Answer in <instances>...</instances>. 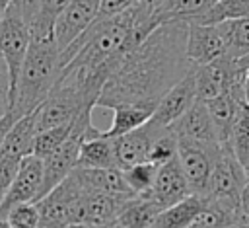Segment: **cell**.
<instances>
[{
	"label": "cell",
	"mask_w": 249,
	"mask_h": 228,
	"mask_svg": "<svg viewBox=\"0 0 249 228\" xmlns=\"http://www.w3.org/2000/svg\"><path fill=\"white\" fill-rule=\"evenodd\" d=\"M185 45V21L158 25L134 51L121 58L103 84L95 107L146 105L156 109L158 101L195 68L187 58Z\"/></svg>",
	"instance_id": "6da1fadb"
},
{
	"label": "cell",
	"mask_w": 249,
	"mask_h": 228,
	"mask_svg": "<svg viewBox=\"0 0 249 228\" xmlns=\"http://www.w3.org/2000/svg\"><path fill=\"white\" fill-rule=\"evenodd\" d=\"M60 70V51L54 33L31 35V43L14 90L12 107L21 117L33 113L51 94Z\"/></svg>",
	"instance_id": "7a4b0ae2"
},
{
	"label": "cell",
	"mask_w": 249,
	"mask_h": 228,
	"mask_svg": "<svg viewBox=\"0 0 249 228\" xmlns=\"http://www.w3.org/2000/svg\"><path fill=\"white\" fill-rule=\"evenodd\" d=\"M245 183V168L237 162L230 148H220L212 166L206 197L239 218V197Z\"/></svg>",
	"instance_id": "3957f363"
},
{
	"label": "cell",
	"mask_w": 249,
	"mask_h": 228,
	"mask_svg": "<svg viewBox=\"0 0 249 228\" xmlns=\"http://www.w3.org/2000/svg\"><path fill=\"white\" fill-rule=\"evenodd\" d=\"M84 195V187L70 173L64 181H60L54 189H51L45 197H41L35 205L39 210V226L45 228H66L70 224H78V205Z\"/></svg>",
	"instance_id": "277c9868"
},
{
	"label": "cell",
	"mask_w": 249,
	"mask_h": 228,
	"mask_svg": "<svg viewBox=\"0 0 249 228\" xmlns=\"http://www.w3.org/2000/svg\"><path fill=\"white\" fill-rule=\"evenodd\" d=\"M29 43H31L29 23L10 4L4 18L0 19V55L6 62L8 76H10V99H12V103H14V90L18 84V76H19L21 64L25 60Z\"/></svg>",
	"instance_id": "5b68a950"
},
{
	"label": "cell",
	"mask_w": 249,
	"mask_h": 228,
	"mask_svg": "<svg viewBox=\"0 0 249 228\" xmlns=\"http://www.w3.org/2000/svg\"><path fill=\"white\" fill-rule=\"evenodd\" d=\"M218 152H220V146H206V144L177 138V160L187 179L191 195L206 197L212 166Z\"/></svg>",
	"instance_id": "8992f818"
},
{
	"label": "cell",
	"mask_w": 249,
	"mask_h": 228,
	"mask_svg": "<svg viewBox=\"0 0 249 228\" xmlns=\"http://www.w3.org/2000/svg\"><path fill=\"white\" fill-rule=\"evenodd\" d=\"M41 185H43V160L35 156H25L0 203V218H4L6 212L16 205L37 203L41 197Z\"/></svg>",
	"instance_id": "52a82bcc"
},
{
	"label": "cell",
	"mask_w": 249,
	"mask_h": 228,
	"mask_svg": "<svg viewBox=\"0 0 249 228\" xmlns=\"http://www.w3.org/2000/svg\"><path fill=\"white\" fill-rule=\"evenodd\" d=\"M187 58L193 66H204L226 55V33L222 23H187Z\"/></svg>",
	"instance_id": "ba28073f"
},
{
	"label": "cell",
	"mask_w": 249,
	"mask_h": 228,
	"mask_svg": "<svg viewBox=\"0 0 249 228\" xmlns=\"http://www.w3.org/2000/svg\"><path fill=\"white\" fill-rule=\"evenodd\" d=\"M195 90L196 99L208 101L222 94H226L235 82L243 80V72L235 68V62H231L228 57H220L214 62H208L204 66H195Z\"/></svg>",
	"instance_id": "9c48e42d"
},
{
	"label": "cell",
	"mask_w": 249,
	"mask_h": 228,
	"mask_svg": "<svg viewBox=\"0 0 249 228\" xmlns=\"http://www.w3.org/2000/svg\"><path fill=\"white\" fill-rule=\"evenodd\" d=\"M99 6L101 0H70L54 21V39L60 53L97 19Z\"/></svg>",
	"instance_id": "30bf717a"
},
{
	"label": "cell",
	"mask_w": 249,
	"mask_h": 228,
	"mask_svg": "<svg viewBox=\"0 0 249 228\" xmlns=\"http://www.w3.org/2000/svg\"><path fill=\"white\" fill-rule=\"evenodd\" d=\"M195 70V68H193ZM193 70L189 76H185L177 86H173L156 105L152 117L148 123L156 129H167L173 125L195 101H196V90H195V76Z\"/></svg>",
	"instance_id": "8fae6325"
},
{
	"label": "cell",
	"mask_w": 249,
	"mask_h": 228,
	"mask_svg": "<svg viewBox=\"0 0 249 228\" xmlns=\"http://www.w3.org/2000/svg\"><path fill=\"white\" fill-rule=\"evenodd\" d=\"M167 131L179 140H191L206 146H220L214 134V127L206 103L200 99H196L173 125H169Z\"/></svg>",
	"instance_id": "7c38bea8"
},
{
	"label": "cell",
	"mask_w": 249,
	"mask_h": 228,
	"mask_svg": "<svg viewBox=\"0 0 249 228\" xmlns=\"http://www.w3.org/2000/svg\"><path fill=\"white\" fill-rule=\"evenodd\" d=\"M165 129H156L150 123L142 125L140 129L123 134L119 138H113V146H115V158H117V168L119 170H128L136 164L146 162L148 152L152 142L163 133Z\"/></svg>",
	"instance_id": "4fadbf2b"
},
{
	"label": "cell",
	"mask_w": 249,
	"mask_h": 228,
	"mask_svg": "<svg viewBox=\"0 0 249 228\" xmlns=\"http://www.w3.org/2000/svg\"><path fill=\"white\" fill-rule=\"evenodd\" d=\"M189 195H191V191H189L187 179L183 175V170H181L177 158H173L171 162L158 168L154 185L148 193V197L156 205H160L161 209H167V207L177 205L179 201L187 199Z\"/></svg>",
	"instance_id": "5bb4252c"
},
{
	"label": "cell",
	"mask_w": 249,
	"mask_h": 228,
	"mask_svg": "<svg viewBox=\"0 0 249 228\" xmlns=\"http://www.w3.org/2000/svg\"><path fill=\"white\" fill-rule=\"evenodd\" d=\"M130 197H115V195H105V193H95V191H84L80 205H78V224L86 226H95V224H105L117 218L123 203Z\"/></svg>",
	"instance_id": "9a60e30c"
},
{
	"label": "cell",
	"mask_w": 249,
	"mask_h": 228,
	"mask_svg": "<svg viewBox=\"0 0 249 228\" xmlns=\"http://www.w3.org/2000/svg\"><path fill=\"white\" fill-rule=\"evenodd\" d=\"M84 191H95L115 197H134L124 181L123 170L119 168H107V170H82L76 168L72 171Z\"/></svg>",
	"instance_id": "2e32d148"
},
{
	"label": "cell",
	"mask_w": 249,
	"mask_h": 228,
	"mask_svg": "<svg viewBox=\"0 0 249 228\" xmlns=\"http://www.w3.org/2000/svg\"><path fill=\"white\" fill-rule=\"evenodd\" d=\"M35 134H37V117L33 111L29 115L19 117L12 125V129L8 131V134L4 138L0 154L6 158L21 162L25 156H31V144H33Z\"/></svg>",
	"instance_id": "e0dca14e"
},
{
	"label": "cell",
	"mask_w": 249,
	"mask_h": 228,
	"mask_svg": "<svg viewBox=\"0 0 249 228\" xmlns=\"http://www.w3.org/2000/svg\"><path fill=\"white\" fill-rule=\"evenodd\" d=\"M161 210L163 209L156 205L148 195H134L123 203L115 220L121 228H152Z\"/></svg>",
	"instance_id": "ac0fdd59"
},
{
	"label": "cell",
	"mask_w": 249,
	"mask_h": 228,
	"mask_svg": "<svg viewBox=\"0 0 249 228\" xmlns=\"http://www.w3.org/2000/svg\"><path fill=\"white\" fill-rule=\"evenodd\" d=\"M218 0H163L154 10V19L158 25L185 21L191 23L202 14H206Z\"/></svg>",
	"instance_id": "d6986e66"
},
{
	"label": "cell",
	"mask_w": 249,
	"mask_h": 228,
	"mask_svg": "<svg viewBox=\"0 0 249 228\" xmlns=\"http://www.w3.org/2000/svg\"><path fill=\"white\" fill-rule=\"evenodd\" d=\"M76 168H82V170H107V168H117L113 138H107L101 133L99 136H93V138L84 140L82 146H80Z\"/></svg>",
	"instance_id": "ffe728a7"
},
{
	"label": "cell",
	"mask_w": 249,
	"mask_h": 228,
	"mask_svg": "<svg viewBox=\"0 0 249 228\" xmlns=\"http://www.w3.org/2000/svg\"><path fill=\"white\" fill-rule=\"evenodd\" d=\"M206 203H208V197L189 195L187 199L179 201L177 205L163 209L158 214V218L154 220L152 228H189V224L206 207Z\"/></svg>",
	"instance_id": "44dd1931"
},
{
	"label": "cell",
	"mask_w": 249,
	"mask_h": 228,
	"mask_svg": "<svg viewBox=\"0 0 249 228\" xmlns=\"http://www.w3.org/2000/svg\"><path fill=\"white\" fill-rule=\"evenodd\" d=\"M113 111V119L109 129L103 131V136L107 138H119L123 134H128L136 129H140L142 125L148 123V119L154 113V107H146V105H115L111 107Z\"/></svg>",
	"instance_id": "7402d4cb"
},
{
	"label": "cell",
	"mask_w": 249,
	"mask_h": 228,
	"mask_svg": "<svg viewBox=\"0 0 249 228\" xmlns=\"http://www.w3.org/2000/svg\"><path fill=\"white\" fill-rule=\"evenodd\" d=\"M226 33V55L231 62H237L249 55V18L222 21Z\"/></svg>",
	"instance_id": "603a6c76"
},
{
	"label": "cell",
	"mask_w": 249,
	"mask_h": 228,
	"mask_svg": "<svg viewBox=\"0 0 249 228\" xmlns=\"http://www.w3.org/2000/svg\"><path fill=\"white\" fill-rule=\"evenodd\" d=\"M249 18V0H218L206 14L196 18L191 23L212 25L231 19H247Z\"/></svg>",
	"instance_id": "cb8c5ba5"
},
{
	"label": "cell",
	"mask_w": 249,
	"mask_h": 228,
	"mask_svg": "<svg viewBox=\"0 0 249 228\" xmlns=\"http://www.w3.org/2000/svg\"><path fill=\"white\" fill-rule=\"evenodd\" d=\"M70 131H72V123L39 131L33 138V144H31V156H35L39 160L49 158L53 152H56L66 142V138L70 136Z\"/></svg>",
	"instance_id": "d4e9b609"
},
{
	"label": "cell",
	"mask_w": 249,
	"mask_h": 228,
	"mask_svg": "<svg viewBox=\"0 0 249 228\" xmlns=\"http://www.w3.org/2000/svg\"><path fill=\"white\" fill-rule=\"evenodd\" d=\"M230 150L237 158L241 166H245L249 158V107L243 105L239 111V117L233 125L231 138H230Z\"/></svg>",
	"instance_id": "484cf974"
},
{
	"label": "cell",
	"mask_w": 249,
	"mask_h": 228,
	"mask_svg": "<svg viewBox=\"0 0 249 228\" xmlns=\"http://www.w3.org/2000/svg\"><path fill=\"white\" fill-rule=\"evenodd\" d=\"M239 218L235 214H231L230 210L222 209L220 205H216L208 199L206 207L196 214V218L189 224V228H228L230 224H233Z\"/></svg>",
	"instance_id": "4316f807"
},
{
	"label": "cell",
	"mask_w": 249,
	"mask_h": 228,
	"mask_svg": "<svg viewBox=\"0 0 249 228\" xmlns=\"http://www.w3.org/2000/svg\"><path fill=\"white\" fill-rule=\"evenodd\" d=\"M156 171H158L156 166L142 162V164H136L128 170H123V175H124V181H126L132 195H148L152 185H154Z\"/></svg>",
	"instance_id": "83f0119b"
},
{
	"label": "cell",
	"mask_w": 249,
	"mask_h": 228,
	"mask_svg": "<svg viewBox=\"0 0 249 228\" xmlns=\"http://www.w3.org/2000/svg\"><path fill=\"white\" fill-rule=\"evenodd\" d=\"M173 158H177V138L165 129L150 146V152H148V158L146 162L160 168L167 162H171Z\"/></svg>",
	"instance_id": "f1b7e54d"
},
{
	"label": "cell",
	"mask_w": 249,
	"mask_h": 228,
	"mask_svg": "<svg viewBox=\"0 0 249 228\" xmlns=\"http://www.w3.org/2000/svg\"><path fill=\"white\" fill-rule=\"evenodd\" d=\"M6 222L10 228H39V210L35 203L16 205L6 212Z\"/></svg>",
	"instance_id": "f546056e"
},
{
	"label": "cell",
	"mask_w": 249,
	"mask_h": 228,
	"mask_svg": "<svg viewBox=\"0 0 249 228\" xmlns=\"http://www.w3.org/2000/svg\"><path fill=\"white\" fill-rule=\"evenodd\" d=\"M70 4V0H41L37 14L33 16L31 23L33 25H45V27H54L56 18L64 12V8ZM29 23V25H31Z\"/></svg>",
	"instance_id": "4dcf8cb0"
},
{
	"label": "cell",
	"mask_w": 249,
	"mask_h": 228,
	"mask_svg": "<svg viewBox=\"0 0 249 228\" xmlns=\"http://www.w3.org/2000/svg\"><path fill=\"white\" fill-rule=\"evenodd\" d=\"M136 2L138 0H101L97 19H109L113 16H119V14L126 12L128 8H132Z\"/></svg>",
	"instance_id": "1f68e13d"
},
{
	"label": "cell",
	"mask_w": 249,
	"mask_h": 228,
	"mask_svg": "<svg viewBox=\"0 0 249 228\" xmlns=\"http://www.w3.org/2000/svg\"><path fill=\"white\" fill-rule=\"evenodd\" d=\"M12 107V99H10V76H8V68L6 62L0 55V119L10 111Z\"/></svg>",
	"instance_id": "d6a6232c"
},
{
	"label": "cell",
	"mask_w": 249,
	"mask_h": 228,
	"mask_svg": "<svg viewBox=\"0 0 249 228\" xmlns=\"http://www.w3.org/2000/svg\"><path fill=\"white\" fill-rule=\"evenodd\" d=\"M19 164H21V162L12 160V158H6V156L0 154V189H2L4 193L8 191L10 183L14 181L16 173H18V170H19Z\"/></svg>",
	"instance_id": "836d02e7"
},
{
	"label": "cell",
	"mask_w": 249,
	"mask_h": 228,
	"mask_svg": "<svg viewBox=\"0 0 249 228\" xmlns=\"http://www.w3.org/2000/svg\"><path fill=\"white\" fill-rule=\"evenodd\" d=\"M21 16H23V19L27 21V23H31V19H33V16L37 14V10H39V4H41V0H12L10 2Z\"/></svg>",
	"instance_id": "e575fe53"
},
{
	"label": "cell",
	"mask_w": 249,
	"mask_h": 228,
	"mask_svg": "<svg viewBox=\"0 0 249 228\" xmlns=\"http://www.w3.org/2000/svg\"><path fill=\"white\" fill-rule=\"evenodd\" d=\"M21 115L14 109V107H10V111L0 119V148H2V144H4V138H6V134H8V131L12 129V125L19 119Z\"/></svg>",
	"instance_id": "d590c367"
},
{
	"label": "cell",
	"mask_w": 249,
	"mask_h": 228,
	"mask_svg": "<svg viewBox=\"0 0 249 228\" xmlns=\"http://www.w3.org/2000/svg\"><path fill=\"white\" fill-rule=\"evenodd\" d=\"M239 220L249 224V179L243 185V191L239 197Z\"/></svg>",
	"instance_id": "8d00e7d4"
},
{
	"label": "cell",
	"mask_w": 249,
	"mask_h": 228,
	"mask_svg": "<svg viewBox=\"0 0 249 228\" xmlns=\"http://www.w3.org/2000/svg\"><path fill=\"white\" fill-rule=\"evenodd\" d=\"M243 103L249 107V70L245 72V78H243Z\"/></svg>",
	"instance_id": "74e56055"
},
{
	"label": "cell",
	"mask_w": 249,
	"mask_h": 228,
	"mask_svg": "<svg viewBox=\"0 0 249 228\" xmlns=\"http://www.w3.org/2000/svg\"><path fill=\"white\" fill-rule=\"evenodd\" d=\"M89 228H121L117 224V220H111V222H105V224H95V226H89Z\"/></svg>",
	"instance_id": "f35d334b"
},
{
	"label": "cell",
	"mask_w": 249,
	"mask_h": 228,
	"mask_svg": "<svg viewBox=\"0 0 249 228\" xmlns=\"http://www.w3.org/2000/svg\"><path fill=\"white\" fill-rule=\"evenodd\" d=\"M138 2H142V4H146V6H150L152 10H156L163 0H138Z\"/></svg>",
	"instance_id": "ab89813d"
},
{
	"label": "cell",
	"mask_w": 249,
	"mask_h": 228,
	"mask_svg": "<svg viewBox=\"0 0 249 228\" xmlns=\"http://www.w3.org/2000/svg\"><path fill=\"white\" fill-rule=\"evenodd\" d=\"M10 2H12V0H0V19L4 18V14H6L8 6H10Z\"/></svg>",
	"instance_id": "60d3db41"
},
{
	"label": "cell",
	"mask_w": 249,
	"mask_h": 228,
	"mask_svg": "<svg viewBox=\"0 0 249 228\" xmlns=\"http://www.w3.org/2000/svg\"><path fill=\"white\" fill-rule=\"evenodd\" d=\"M228 228H249V224H247V222H241V220H237V222L230 224Z\"/></svg>",
	"instance_id": "b9f144b4"
},
{
	"label": "cell",
	"mask_w": 249,
	"mask_h": 228,
	"mask_svg": "<svg viewBox=\"0 0 249 228\" xmlns=\"http://www.w3.org/2000/svg\"><path fill=\"white\" fill-rule=\"evenodd\" d=\"M0 228H10V224L6 222V218H0Z\"/></svg>",
	"instance_id": "7bdbcfd3"
},
{
	"label": "cell",
	"mask_w": 249,
	"mask_h": 228,
	"mask_svg": "<svg viewBox=\"0 0 249 228\" xmlns=\"http://www.w3.org/2000/svg\"><path fill=\"white\" fill-rule=\"evenodd\" d=\"M66 228H89V226H86V224H70Z\"/></svg>",
	"instance_id": "ee69618b"
},
{
	"label": "cell",
	"mask_w": 249,
	"mask_h": 228,
	"mask_svg": "<svg viewBox=\"0 0 249 228\" xmlns=\"http://www.w3.org/2000/svg\"><path fill=\"white\" fill-rule=\"evenodd\" d=\"M243 168H245V175H247V179H249V158H247V162H245Z\"/></svg>",
	"instance_id": "f6af8a7d"
},
{
	"label": "cell",
	"mask_w": 249,
	"mask_h": 228,
	"mask_svg": "<svg viewBox=\"0 0 249 228\" xmlns=\"http://www.w3.org/2000/svg\"><path fill=\"white\" fill-rule=\"evenodd\" d=\"M4 195H6V193H4L2 189H0V203H2V199H4Z\"/></svg>",
	"instance_id": "bcb514c9"
},
{
	"label": "cell",
	"mask_w": 249,
	"mask_h": 228,
	"mask_svg": "<svg viewBox=\"0 0 249 228\" xmlns=\"http://www.w3.org/2000/svg\"><path fill=\"white\" fill-rule=\"evenodd\" d=\"M39 228H45V226H39Z\"/></svg>",
	"instance_id": "7dc6e473"
}]
</instances>
